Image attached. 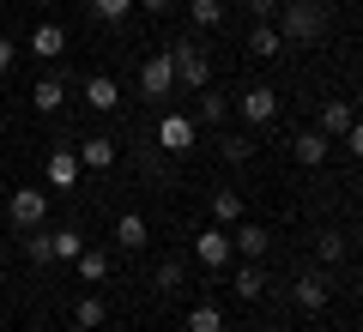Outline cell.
<instances>
[{
    "mask_svg": "<svg viewBox=\"0 0 363 332\" xmlns=\"http://www.w3.org/2000/svg\"><path fill=\"white\" fill-rule=\"evenodd\" d=\"M157 290H182V260H157Z\"/></svg>",
    "mask_w": 363,
    "mask_h": 332,
    "instance_id": "obj_30",
    "label": "cell"
},
{
    "mask_svg": "<svg viewBox=\"0 0 363 332\" xmlns=\"http://www.w3.org/2000/svg\"><path fill=\"white\" fill-rule=\"evenodd\" d=\"M13 55H18V49H13V37H0V73H13Z\"/></svg>",
    "mask_w": 363,
    "mask_h": 332,
    "instance_id": "obj_34",
    "label": "cell"
},
{
    "mask_svg": "<svg viewBox=\"0 0 363 332\" xmlns=\"http://www.w3.org/2000/svg\"><path fill=\"white\" fill-rule=\"evenodd\" d=\"M145 242H152V224H145L140 212H121V217H116V248H128V254H140Z\"/></svg>",
    "mask_w": 363,
    "mask_h": 332,
    "instance_id": "obj_10",
    "label": "cell"
},
{
    "mask_svg": "<svg viewBox=\"0 0 363 332\" xmlns=\"http://www.w3.org/2000/svg\"><path fill=\"white\" fill-rule=\"evenodd\" d=\"M321 25H327V13L315 0H285V6H279V37L285 42H315Z\"/></svg>",
    "mask_w": 363,
    "mask_h": 332,
    "instance_id": "obj_1",
    "label": "cell"
},
{
    "mask_svg": "<svg viewBox=\"0 0 363 332\" xmlns=\"http://www.w3.org/2000/svg\"><path fill=\"white\" fill-rule=\"evenodd\" d=\"M230 290L242 296V302H260V296H267V272H260L255 260H248V266H242V272H236V278H230Z\"/></svg>",
    "mask_w": 363,
    "mask_h": 332,
    "instance_id": "obj_17",
    "label": "cell"
},
{
    "mask_svg": "<svg viewBox=\"0 0 363 332\" xmlns=\"http://www.w3.org/2000/svg\"><path fill=\"white\" fill-rule=\"evenodd\" d=\"M140 91L145 97H169V91H176V61H169V49H157L152 61L140 67Z\"/></svg>",
    "mask_w": 363,
    "mask_h": 332,
    "instance_id": "obj_5",
    "label": "cell"
},
{
    "mask_svg": "<svg viewBox=\"0 0 363 332\" xmlns=\"http://www.w3.org/2000/svg\"><path fill=\"white\" fill-rule=\"evenodd\" d=\"M345 145H351V157H363V121H351V133H345Z\"/></svg>",
    "mask_w": 363,
    "mask_h": 332,
    "instance_id": "obj_33",
    "label": "cell"
},
{
    "mask_svg": "<svg viewBox=\"0 0 363 332\" xmlns=\"http://www.w3.org/2000/svg\"><path fill=\"white\" fill-rule=\"evenodd\" d=\"M236 115H242L248 127H267V121L279 115V91L272 85H248L242 97H236Z\"/></svg>",
    "mask_w": 363,
    "mask_h": 332,
    "instance_id": "obj_4",
    "label": "cell"
},
{
    "mask_svg": "<svg viewBox=\"0 0 363 332\" xmlns=\"http://www.w3.org/2000/svg\"><path fill=\"white\" fill-rule=\"evenodd\" d=\"M357 332H363V326H357Z\"/></svg>",
    "mask_w": 363,
    "mask_h": 332,
    "instance_id": "obj_40",
    "label": "cell"
},
{
    "mask_svg": "<svg viewBox=\"0 0 363 332\" xmlns=\"http://www.w3.org/2000/svg\"><path fill=\"white\" fill-rule=\"evenodd\" d=\"M73 266H79V278H85V284H104L109 278V254H104V248H85Z\"/></svg>",
    "mask_w": 363,
    "mask_h": 332,
    "instance_id": "obj_21",
    "label": "cell"
},
{
    "mask_svg": "<svg viewBox=\"0 0 363 332\" xmlns=\"http://www.w3.org/2000/svg\"><path fill=\"white\" fill-rule=\"evenodd\" d=\"M79 164H85V169H109V164H116V145H109L104 133H97V139H79Z\"/></svg>",
    "mask_w": 363,
    "mask_h": 332,
    "instance_id": "obj_19",
    "label": "cell"
},
{
    "mask_svg": "<svg viewBox=\"0 0 363 332\" xmlns=\"http://www.w3.org/2000/svg\"><path fill=\"white\" fill-rule=\"evenodd\" d=\"M357 109H363V91H357Z\"/></svg>",
    "mask_w": 363,
    "mask_h": 332,
    "instance_id": "obj_38",
    "label": "cell"
},
{
    "mask_svg": "<svg viewBox=\"0 0 363 332\" xmlns=\"http://www.w3.org/2000/svg\"><path fill=\"white\" fill-rule=\"evenodd\" d=\"M0 266H6V248H0Z\"/></svg>",
    "mask_w": 363,
    "mask_h": 332,
    "instance_id": "obj_37",
    "label": "cell"
},
{
    "mask_svg": "<svg viewBox=\"0 0 363 332\" xmlns=\"http://www.w3.org/2000/svg\"><path fill=\"white\" fill-rule=\"evenodd\" d=\"M188 332H224V314L212 302H200V308H188Z\"/></svg>",
    "mask_w": 363,
    "mask_h": 332,
    "instance_id": "obj_25",
    "label": "cell"
},
{
    "mask_svg": "<svg viewBox=\"0 0 363 332\" xmlns=\"http://www.w3.org/2000/svg\"><path fill=\"white\" fill-rule=\"evenodd\" d=\"M267 242H272V236L260 230V224H236V230H230V248H236V254H248V260L267 254Z\"/></svg>",
    "mask_w": 363,
    "mask_h": 332,
    "instance_id": "obj_14",
    "label": "cell"
},
{
    "mask_svg": "<svg viewBox=\"0 0 363 332\" xmlns=\"http://www.w3.org/2000/svg\"><path fill=\"white\" fill-rule=\"evenodd\" d=\"M230 254H236V248H230V230H218V224H206V230L194 236V260H200L206 272H218Z\"/></svg>",
    "mask_w": 363,
    "mask_h": 332,
    "instance_id": "obj_6",
    "label": "cell"
},
{
    "mask_svg": "<svg viewBox=\"0 0 363 332\" xmlns=\"http://www.w3.org/2000/svg\"><path fill=\"white\" fill-rule=\"evenodd\" d=\"M133 6H145V13H169L176 0H133Z\"/></svg>",
    "mask_w": 363,
    "mask_h": 332,
    "instance_id": "obj_35",
    "label": "cell"
},
{
    "mask_svg": "<svg viewBox=\"0 0 363 332\" xmlns=\"http://www.w3.org/2000/svg\"><path fill=\"white\" fill-rule=\"evenodd\" d=\"M133 13V0H91V18H104V25H121Z\"/></svg>",
    "mask_w": 363,
    "mask_h": 332,
    "instance_id": "obj_27",
    "label": "cell"
},
{
    "mask_svg": "<svg viewBox=\"0 0 363 332\" xmlns=\"http://www.w3.org/2000/svg\"><path fill=\"white\" fill-rule=\"evenodd\" d=\"M279 6H285V0H248V13H255V25H267V18L279 13Z\"/></svg>",
    "mask_w": 363,
    "mask_h": 332,
    "instance_id": "obj_32",
    "label": "cell"
},
{
    "mask_svg": "<svg viewBox=\"0 0 363 332\" xmlns=\"http://www.w3.org/2000/svg\"><path fill=\"white\" fill-rule=\"evenodd\" d=\"M6 217H13L18 230H37L43 217H49V193H43V188H13V200H6Z\"/></svg>",
    "mask_w": 363,
    "mask_h": 332,
    "instance_id": "obj_3",
    "label": "cell"
},
{
    "mask_svg": "<svg viewBox=\"0 0 363 332\" xmlns=\"http://www.w3.org/2000/svg\"><path fill=\"white\" fill-rule=\"evenodd\" d=\"M85 103H91V109H116V103H121V85H116V79H104V73L85 79Z\"/></svg>",
    "mask_w": 363,
    "mask_h": 332,
    "instance_id": "obj_18",
    "label": "cell"
},
{
    "mask_svg": "<svg viewBox=\"0 0 363 332\" xmlns=\"http://www.w3.org/2000/svg\"><path fill=\"white\" fill-rule=\"evenodd\" d=\"M169 61H176V85H182V91H206V85H212L206 55H200L188 37H182V42H169Z\"/></svg>",
    "mask_w": 363,
    "mask_h": 332,
    "instance_id": "obj_2",
    "label": "cell"
},
{
    "mask_svg": "<svg viewBox=\"0 0 363 332\" xmlns=\"http://www.w3.org/2000/svg\"><path fill=\"white\" fill-rule=\"evenodd\" d=\"M224 145V157H230V164H248V157H255V145L242 139V133H230V139H218Z\"/></svg>",
    "mask_w": 363,
    "mask_h": 332,
    "instance_id": "obj_31",
    "label": "cell"
},
{
    "mask_svg": "<svg viewBox=\"0 0 363 332\" xmlns=\"http://www.w3.org/2000/svg\"><path fill=\"white\" fill-rule=\"evenodd\" d=\"M327 145H333V139H327L321 127H309V133H297V139H291V157H297L303 169H315V164H327Z\"/></svg>",
    "mask_w": 363,
    "mask_h": 332,
    "instance_id": "obj_11",
    "label": "cell"
},
{
    "mask_svg": "<svg viewBox=\"0 0 363 332\" xmlns=\"http://www.w3.org/2000/svg\"><path fill=\"white\" fill-rule=\"evenodd\" d=\"M0 18H6V0H0Z\"/></svg>",
    "mask_w": 363,
    "mask_h": 332,
    "instance_id": "obj_36",
    "label": "cell"
},
{
    "mask_svg": "<svg viewBox=\"0 0 363 332\" xmlns=\"http://www.w3.org/2000/svg\"><path fill=\"white\" fill-rule=\"evenodd\" d=\"M224 115H230V103H224V97H212V91H200V121H206V127H218Z\"/></svg>",
    "mask_w": 363,
    "mask_h": 332,
    "instance_id": "obj_29",
    "label": "cell"
},
{
    "mask_svg": "<svg viewBox=\"0 0 363 332\" xmlns=\"http://www.w3.org/2000/svg\"><path fill=\"white\" fill-rule=\"evenodd\" d=\"M25 254L37 260V266H49V260H55V230H43V224H37V230H30V242H25Z\"/></svg>",
    "mask_w": 363,
    "mask_h": 332,
    "instance_id": "obj_26",
    "label": "cell"
},
{
    "mask_svg": "<svg viewBox=\"0 0 363 332\" xmlns=\"http://www.w3.org/2000/svg\"><path fill=\"white\" fill-rule=\"evenodd\" d=\"M212 217H218V224H242V193L218 188V193H212Z\"/></svg>",
    "mask_w": 363,
    "mask_h": 332,
    "instance_id": "obj_22",
    "label": "cell"
},
{
    "mask_svg": "<svg viewBox=\"0 0 363 332\" xmlns=\"http://www.w3.org/2000/svg\"><path fill=\"white\" fill-rule=\"evenodd\" d=\"M315 6H327V0H315Z\"/></svg>",
    "mask_w": 363,
    "mask_h": 332,
    "instance_id": "obj_39",
    "label": "cell"
},
{
    "mask_svg": "<svg viewBox=\"0 0 363 332\" xmlns=\"http://www.w3.org/2000/svg\"><path fill=\"white\" fill-rule=\"evenodd\" d=\"M79 169H85V164H79V151H67V145H61V151H49V188H73V181H79Z\"/></svg>",
    "mask_w": 363,
    "mask_h": 332,
    "instance_id": "obj_13",
    "label": "cell"
},
{
    "mask_svg": "<svg viewBox=\"0 0 363 332\" xmlns=\"http://www.w3.org/2000/svg\"><path fill=\"white\" fill-rule=\"evenodd\" d=\"M30 55H37V61H61L67 55V30L61 25H37L30 30Z\"/></svg>",
    "mask_w": 363,
    "mask_h": 332,
    "instance_id": "obj_12",
    "label": "cell"
},
{
    "mask_svg": "<svg viewBox=\"0 0 363 332\" xmlns=\"http://www.w3.org/2000/svg\"><path fill=\"white\" fill-rule=\"evenodd\" d=\"M194 121H188V115H164V121H157V145H164V151H188V145H194Z\"/></svg>",
    "mask_w": 363,
    "mask_h": 332,
    "instance_id": "obj_8",
    "label": "cell"
},
{
    "mask_svg": "<svg viewBox=\"0 0 363 332\" xmlns=\"http://www.w3.org/2000/svg\"><path fill=\"white\" fill-rule=\"evenodd\" d=\"M351 121H357V109H351L345 97H327V103H321V133H327V139H345Z\"/></svg>",
    "mask_w": 363,
    "mask_h": 332,
    "instance_id": "obj_9",
    "label": "cell"
},
{
    "mask_svg": "<svg viewBox=\"0 0 363 332\" xmlns=\"http://www.w3.org/2000/svg\"><path fill=\"white\" fill-rule=\"evenodd\" d=\"M85 254V236L79 230H55V260H79Z\"/></svg>",
    "mask_w": 363,
    "mask_h": 332,
    "instance_id": "obj_28",
    "label": "cell"
},
{
    "mask_svg": "<svg viewBox=\"0 0 363 332\" xmlns=\"http://www.w3.org/2000/svg\"><path fill=\"white\" fill-rule=\"evenodd\" d=\"M61 97H67V91H61V79H37V85H30V103H37V109H43V115H55V109H61Z\"/></svg>",
    "mask_w": 363,
    "mask_h": 332,
    "instance_id": "obj_20",
    "label": "cell"
},
{
    "mask_svg": "<svg viewBox=\"0 0 363 332\" xmlns=\"http://www.w3.org/2000/svg\"><path fill=\"white\" fill-rule=\"evenodd\" d=\"M327 302H333V284H327V272H303V278H297V308H303V314H321Z\"/></svg>",
    "mask_w": 363,
    "mask_h": 332,
    "instance_id": "obj_7",
    "label": "cell"
},
{
    "mask_svg": "<svg viewBox=\"0 0 363 332\" xmlns=\"http://www.w3.org/2000/svg\"><path fill=\"white\" fill-rule=\"evenodd\" d=\"M104 320H109V302H104V296H79V308H73V326H79V332H97Z\"/></svg>",
    "mask_w": 363,
    "mask_h": 332,
    "instance_id": "obj_15",
    "label": "cell"
},
{
    "mask_svg": "<svg viewBox=\"0 0 363 332\" xmlns=\"http://www.w3.org/2000/svg\"><path fill=\"white\" fill-rule=\"evenodd\" d=\"M248 49H255V61L285 55V37H279V25H255V30H248Z\"/></svg>",
    "mask_w": 363,
    "mask_h": 332,
    "instance_id": "obj_16",
    "label": "cell"
},
{
    "mask_svg": "<svg viewBox=\"0 0 363 332\" xmlns=\"http://www.w3.org/2000/svg\"><path fill=\"white\" fill-rule=\"evenodd\" d=\"M188 18H194L200 30H212V25H224V0H188Z\"/></svg>",
    "mask_w": 363,
    "mask_h": 332,
    "instance_id": "obj_23",
    "label": "cell"
},
{
    "mask_svg": "<svg viewBox=\"0 0 363 332\" xmlns=\"http://www.w3.org/2000/svg\"><path fill=\"white\" fill-rule=\"evenodd\" d=\"M315 254H321L327 266H339V260H345V230H321L315 236Z\"/></svg>",
    "mask_w": 363,
    "mask_h": 332,
    "instance_id": "obj_24",
    "label": "cell"
}]
</instances>
